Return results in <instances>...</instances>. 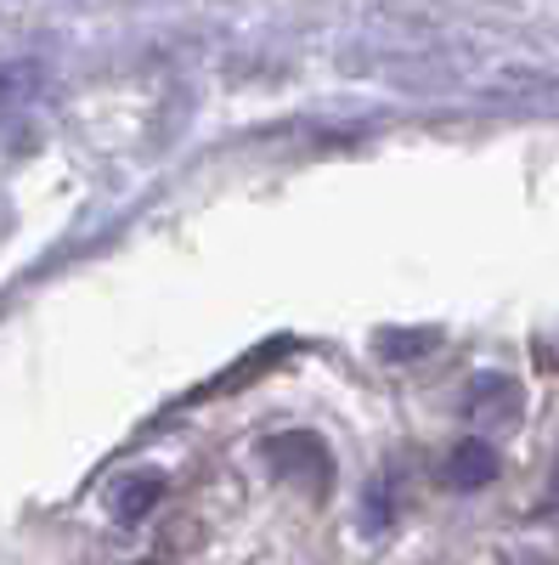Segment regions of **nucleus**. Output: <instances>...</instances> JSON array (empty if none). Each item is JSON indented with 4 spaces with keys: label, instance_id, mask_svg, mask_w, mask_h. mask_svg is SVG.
Instances as JSON below:
<instances>
[{
    "label": "nucleus",
    "instance_id": "1",
    "mask_svg": "<svg viewBox=\"0 0 559 565\" xmlns=\"http://www.w3.org/2000/svg\"><path fill=\"white\" fill-rule=\"evenodd\" d=\"M266 463H271V476L300 481V487H311L316 498L329 492V481H334V458H329V447H322L316 436H305V430L271 436V441H266Z\"/></svg>",
    "mask_w": 559,
    "mask_h": 565
},
{
    "label": "nucleus",
    "instance_id": "2",
    "mask_svg": "<svg viewBox=\"0 0 559 565\" xmlns=\"http://www.w3.org/2000/svg\"><path fill=\"white\" fill-rule=\"evenodd\" d=\"M159 503H164V476L159 469H125V476L108 481V514L125 521V526H142Z\"/></svg>",
    "mask_w": 559,
    "mask_h": 565
},
{
    "label": "nucleus",
    "instance_id": "3",
    "mask_svg": "<svg viewBox=\"0 0 559 565\" xmlns=\"http://www.w3.org/2000/svg\"><path fill=\"white\" fill-rule=\"evenodd\" d=\"M470 418L486 424V430L520 424V385L503 380V373H481V380H470Z\"/></svg>",
    "mask_w": 559,
    "mask_h": 565
},
{
    "label": "nucleus",
    "instance_id": "4",
    "mask_svg": "<svg viewBox=\"0 0 559 565\" xmlns=\"http://www.w3.org/2000/svg\"><path fill=\"white\" fill-rule=\"evenodd\" d=\"M497 447L492 441H481V436H470V441H458L452 452H447V487H458V492H481L486 481H497Z\"/></svg>",
    "mask_w": 559,
    "mask_h": 565
},
{
    "label": "nucleus",
    "instance_id": "5",
    "mask_svg": "<svg viewBox=\"0 0 559 565\" xmlns=\"http://www.w3.org/2000/svg\"><path fill=\"white\" fill-rule=\"evenodd\" d=\"M436 345H441V328H379V334H373V351L385 362H418Z\"/></svg>",
    "mask_w": 559,
    "mask_h": 565
},
{
    "label": "nucleus",
    "instance_id": "6",
    "mask_svg": "<svg viewBox=\"0 0 559 565\" xmlns=\"http://www.w3.org/2000/svg\"><path fill=\"white\" fill-rule=\"evenodd\" d=\"M40 63H29V57H18V63H0V114H12V108H23L34 90H40Z\"/></svg>",
    "mask_w": 559,
    "mask_h": 565
},
{
    "label": "nucleus",
    "instance_id": "7",
    "mask_svg": "<svg viewBox=\"0 0 559 565\" xmlns=\"http://www.w3.org/2000/svg\"><path fill=\"white\" fill-rule=\"evenodd\" d=\"M289 351V340H271V345H260V351H249L238 367H232V373H221V380H215V391H238V385H249L255 380V373H266L277 356H283Z\"/></svg>",
    "mask_w": 559,
    "mask_h": 565
},
{
    "label": "nucleus",
    "instance_id": "8",
    "mask_svg": "<svg viewBox=\"0 0 559 565\" xmlns=\"http://www.w3.org/2000/svg\"><path fill=\"white\" fill-rule=\"evenodd\" d=\"M390 532V487L367 481L362 487V537H385Z\"/></svg>",
    "mask_w": 559,
    "mask_h": 565
},
{
    "label": "nucleus",
    "instance_id": "9",
    "mask_svg": "<svg viewBox=\"0 0 559 565\" xmlns=\"http://www.w3.org/2000/svg\"><path fill=\"white\" fill-rule=\"evenodd\" d=\"M548 503H559V458H553V476H548Z\"/></svg>",
    "mask_w": 559,
    "mask_h": 565
},
{
    "label": "nucleus",
    "instance_id": "10",
    "mask_svg": "<svg viewBox=\"0 0 559 565\" xmlns=\"http://www.w3.org/2000/svg\"><path fill=\"white\" fill-rule=\"evenodd\" d=\"M136 565H159V559H136Z\"/></svg>",
    "mask_w": 559,
    "mask_h": 565
}]
</instances>
